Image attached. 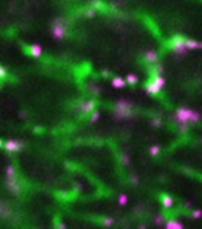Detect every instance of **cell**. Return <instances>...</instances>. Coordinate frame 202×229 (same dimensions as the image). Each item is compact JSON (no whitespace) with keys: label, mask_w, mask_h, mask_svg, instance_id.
Wrapping results in <instances>:
<instances>
[{"label":"cell","mask_w":202,"mask_h":229,"mask_svg":"<svg viewBox=\"0 0 202 229\" xmlns=\"http://www.w3.org/2000/svg\"><path fill=\"white\" fill-rule=\"evenodd\" d=\"M199 49H202V41H199Z\"/></svg>","instance_id":"obj_34"},{"label":"cell","mask_w":202,"mask_h":229,"mask_svg":"<svg viewBox=\"0 0 202 229\" xmlns=\"http://www.w3.org/2000/svg\"><path fill=\"white\" fill-rule=\"evenodd\" d=\"M3 149H5L7 152H10V153H16V152H21V150L24 149V142L19 141V139L11 138V139H8L7 142H3Z\"/></svg>","instance_id":"obj_6"},{"label":"cell","mask_w":202,"mask_h":229,"mask_svg":"<svg viewBox=\"0 0 202 229\" xmlns=\"http://www.w3.org/2000/svg\"><path fill=\"white\" fill-rule=\"evenodd\" d=\"M117 202H118V204L120 206H126V202H128V196H126V194H118V197H117Z\"/></svg>","instance_id":"obj_21"},{"label":"cell","mask_w":202,"mask_h":229,"mask_svg":"<svg viewBox=\"0 0 202 229\" xmlns=\"http://www.w3.org/2000/svg\"><path fill=\"white\" fill-rule=\"evenodd\" d=\"M144 60L148 65H153V63L160 62V54L156 52L155 49H148V51H145V54H144Z\"/></svg>","instance_id":"obj_8"},{"label":"cell","mask_w":202,"mask_h":229,"mask_svg":"<svg viewBox=\"0 0 202 229\" xmlns=\"http://www.w3.org/2000/svg\"><path fill=\"white\" fill-rule=\"evenodd\" d=\"M163 227H166V229H183L185 226L179 220H166L164 224H163Z\"/></svg>","instance_id":"obj_11"},{"label":"cell","mask_w":202,"mask_h":229,"mask_svg":"<svg viewBox=\"0 0 202 229\" xmlns=\"http://www.w3.org/2000/svg\"><path fill=\"white\" fill-rule=\"evenodd\" d=\"M98 119H99V111H96V109H95L93 112H90V117H89V122H90V123L96 122Z\"/></svg>","instance_id":"obj_22"},{"label":"cell","mask_w":202,"mask_h":229,"mask_svg":"<svg viewBox=\"0 0 202 229\" xmlns=\"http://www.w3.org/2000/svg\"><path fill=\"white\" fill-rule=\"evenodd\" d=\"M137 76L136 74H133V73H130V74H126V82L128 84H137Z\"/></svg>","instance_id":"obj_20"},{"label":"cell","mask_w":202,"mask_h":229,"mask_svg":"<svg viewBox=\"0 0 202 229\" xmlns=\"http://www.w3.org/2000/svg\"><path fill=\"white\" fill-rule=\"evenodd\" d=\"M174 120L177 125H183V123H188V125H196L199 123L200 120V112L194 111V109H190V108H179L175 109L174 112Z\"/></svg>","instance_id":"obj_1"},{"label":"cell","mask_w":202,"mask_h":229,"mask_svg":"<svg viewBox=\"0 0 202 229\" xmlns=\"http://www.w3.org/2000/svg\"><path fill=\"white\" fill-rule=\"evenodd\" d=\"M114 115L115 119H120V120H128V119H133V105L130 103L128 100H118L117 103L114 105Z\"/></svg>","instance_id":"obj_2"},{"label":"cell","mask_w":202,"mask_h":229,"mask_svg":"<svg viewBox=\"0 0 202 229\" xmlns=\"http://www.w3.org/2000/svg\"><path fill=\"white\" fill-rule=\"evenodd\" d=\"M126 79H122V78H118V76H115V78H112V87L114 89H125L126 87Z\"/></svg>","instance_id":"obj_14"},{"label":"cell","mask_w":202,"mask_h":229,"mask_svg":"<svg viewBox=\"0 0 202 229\" xmlns=\"http://www.w3.org/2000/svg\"><path fill=\"white\" fill-rule=\"evenodd\" d=\"M169 49L172 51L174 54H177V56H185V54L188 52V49H186V46H185V38L180 37V35L174 37V38L169 41Z\"/></svg>","instance_id":"obj_3"},{"label":"cell","mask_w":202,"mask_h":229,"mask_svg":"<svg viewBox=\"0 0 202 229\" xmlns=\"http://www.w3.org/2000/svg\"><path fill=\"white\" fill-rule=\"evenodd\" d=\"M96 109V101L95 100H82L81 103H79V112L82 115L85 114H90Z\"/></svg>","instance_id":"obj_7"},{"label":"cell","mask_w":202,"mask_h":229,"mask_svg":"<svg viewBox=\"0 0 202 229\" xmlns=\"http://www.w3.org/2000/svg\"><path fill=\"white\" fill-rule=\"evenodd\" d=\"M50 32H52V37L59 41L65 40L66 38V25H65V21L63 19H55L50 25Z\"/></svg>","instance_id":"obj_4"},{"label":"cell","mask_w":202,"mask_h":229,"mask_svg":"<svg viewBox=\"0 0 202 229\" xmlns=\"http://www.w3.org/2000/svg\"><path fill=\"white\" fill-rule=\"evenodd\" d=\"M152 74H163L164 73V66L160 63V62H156V63H153L152 65Z\"/></svg>","instance_id":"obj_17"},{"label":"cell","mask_w":202,"mask_h":229,"mask_svg":"<svg viewBox=\"0 0 202 229\" xmlns=\"http://www.w3.org/2000/svg\"><path fill=\"white\" fill-rule=\"evenodd\" d=\"M5 76H7V70H5L2 65H0V81H2V79L5 78Z\"/></svg>","instance_id":"obj_30"},{"label":"cell","mask_w":202,"mask_h":229,"mask_svg":"<svg viewBox=\"0 0 202 229\" xmlns=\"http://www.w3.org/2000/svg\"><path fill=\"white\" fill-rule=\"evenodd\" d=\"M152 125H153L155 128H160V126L163 125V120H161V117H153V119H152Z\"/></svg>","instance_id":"obj_24"},{"label":"cell","mask_w":202,"mask_h":229,"mask_svg":"<svg viewBox=\"0 0 202 229\" xmlns=\"http://www.w3.org/2000/svg\"><path fill=\"white\" fill-rule=\"evenodd\" d=\"M148 153H150L152 157L160 155V153H161V147H160V145H152V147L148 149Z\"/></svg>","instance_id":"obj_18"},{"label":"cell","mask_w":202,"mask_h":229,"mask_svg":"<svg viewBox=\"0 0 202 229\" xmlns=\"http://www.w3.org/2000/svg\"><path fill=\"white\" fill-rule=\"evenodd\" d=\"M0 149H3V141L0 139Z\"/></svg>","instance_id":"obj_33"},{"label":"cell","mask_w":202,"mask_h":229,"mask_svg":"<svg viewBox=\"0 0 202 229\" xmlns=\"http://www.w3.org/2000/svg\"><path fill=\"white\" fill-rule=\"evenodd\" d=\"M55 227H59V229H65L66 224H65L63 221H55Z\"/></svg>","instance_id":"obj_32"},{"label":"cell","mask_w":202,"mask_h":229,"mask_svg":"<svg viewBox=\"0 0 202 229\" xmlns=\"http://www.w3.org/2000/svg\"><path fill=\"white\" fill-rule=\"evenodd\" d=\"M5 183H7V188L13 194H21L22 193V185L19 183L17 175H7L5 177Z\"/></svg>","instance_id":"obj_5"},{"label":"cell","mask_w":202,"mask_h":229,"mask_svg":"<svg viewBox=\"0 0 202 229\" xmlns=\"http://www.w3.org/2000/svg\"><path fill=\"white\" fill-rule=\"evenodd\" d=\"M13 213L11 207L7 204L5 201H0V218H8Z\"/></svg>","instance_id":"obj_12"},{"label":"cell","mask_w":202,"mask_h":229,"mask_svg":"<svg viewBox=\"0 0 202 229\" xmlns=\"http://www.w3.org/2000/svg\"><path fill=\"white\" fill-rule=\"evenodd\" d=\"M199 142H200V144H202V138H200V139H199Z\"/></svg>","instance_id":"obj_35"},{"label":"cell","mask_w":202,"mask_h":229,"mask_svg":"<svg viewBox=\"0 0 202 229\" xmlns=\"http://www.w3.org/2000/svg\"><path fill=\"white\" fill-rule=\"evenodd\" d=\"M95 14H96V11H95V10H92V8L84 10V16H87V17H95Z\"/></svg>","instance_id":"obj_28"},{"label":"cell","mask_w":202,"mask_h":229,"mask_svg":"<svg viewBox=\"0 0 202 229\" xmlns=\"http://www.w3.org/2000/svg\"><path fill=\"white\" fill-rule=\"evenodd\" d=\"M89 90L92 93H95V95H99V87L96 84H89Z\"/></svg>","instance_id":"obj_25"},{"label":"cell","mask_w":202,"mask_h":229,"mask_svg":"<svg viewBox=\"0 0 202 229\" xmlns=\"http://www.w3.org/2000/svg\"><path fill=\"white\" fill-rule=\"evenodd\" d=\"M152 81H153L158 87H161V89L166 85V79H164L163 74H152Z\"/></svg>","instance_id":"obj_15"},{"label":"cell","mask_w":202,"mask_h":229,"mask_svg":"<svg viewBox=\"0 0 202 229\" xmlns=\"http://www.w3.org/2000/svg\"><path fill=\"white\" fill-rule=\"evenodd\" d=\"M118 160H120V163H122L123 166H128V164H130V155H128V153H120Z\"/></svg>","instance_id":"obj_19"},{"label":"cell","mask_w":202,"mask_h":229,"mask_svg":"<svg viewBox=\"0 0 202 229\" xmlns=\"http://www.w3.org/2000/svg\"><path fill=\"white\" fill-rule=\"evenodd\" d=\"M200 217H202V210L194 209V210L191 212V218H193V220H197V218H200Z\"/></svg>","instance_id":"obj_26"},{"label":"cell","mask_w":202,"mask_h":229,"mask_svg":"<svg viewBox=\"0 0 202 229\" xmlns=\"http://www.w3.org/2000/svg\"><path fill=\"white\" fill-rule=\"evenodd\" d=\"M144 89H145V92H147L148 95H158V93L161 92V87H158V85H156L153 81H152V79L145 84V87H144Z\"/></svg>","instance_id":"obj_10"},{"label":"cell","mask_w":202,"mask_h":229,"mask_svg":"<svg viewBox=\"0 0 202 229\" xmlns=\"http://www.w3.org/2000/svg\"><path fill=\"white\" fill-rule=\"evenodd\" d=\"M155 223H156L158 226H163V224H164V218H163V217H156V218H155Z\"/></svg>","instance_id":"obj_31"},{"label":"cell","mask_w":202,"mask_h":229,"mask_svg":"<svg viewBox=\"0 0 202 229\" xmlns=\"http://www.w3.org/2000/svg\"><path fill=\"white\" fill-rule=\"evenodd\" d=\"M101 223H103V226H106V227H112L115 221H114L112 218H109V217H108V218H103V220H101Z\"/></svg>","instance_id":"obj_23"},{"label":"cell","mask_w":202,"mask_h":229,"mask_svg":"<svg viewBox=\"0 0 202 229\" xmlns=\"http://www.w3.org/2000/svg\"><path fill=\"white\" fill-rule=\"evenodd\" d=\"M185 46L188 51H193V49H199V41L196 40H191V38H185Z\"/></svg>","instance_id":"obj_16"},{"label":"cell","mask_w":202,"mask_h":229,"mask_svg":"<svg viewBox=\"0 0 202 229\" xmlns=\"http://www.w3.org/2000/svg\"><path fill=\"white\" fill-rule=\"evenodd\" d=\"M27 54L35 57V59H40L43 56V47L38 46V44H32V46H27Z\"/></svg>","instance_id":"obj_9"},{"label":"cell","mask_w":202,"mask_h":229,"mask_svg":"<svg viewBox=\"0 0 202 229\" xmlns=\"http://www.w3.org/2000/svg\"><path fill=\"white\" fill-rule=\"evenodd\" d=\"M177 126H179V131H180V133H186V131L190 130V126H191V125L183 123V125H177Z\"/></svg>","instance_id":"obj_27"},{"label":"cell","mask_w":202,"mask_h":229,"mask_svg":"<svg viewBox=\"0 0 202 229\" xmlns=\"http://www.w3.org/2000/svg\"><path fill=\"white\" fill-rule=\"evenodd\" d=\"M161 204H163L164 209H172L174 207V197L167 196V194H163L161 196Z\"/></svg>","instance_id":"obj_13"},{"label":"cell","mask_w":202,"mask_h":229,"mask_svg":"<svg viewBox=\"0 0 202 229\" xmlns=\"http://www.w3.org/2000/svg\"><path fill=\"white\" fill-rule=\"evenodd\" d=\"M130 182H131L133 185H137V183H139V179H137V175L131 174V177H130Z\"/></svg>","instance_id":"obj_29"}]
</instances>
